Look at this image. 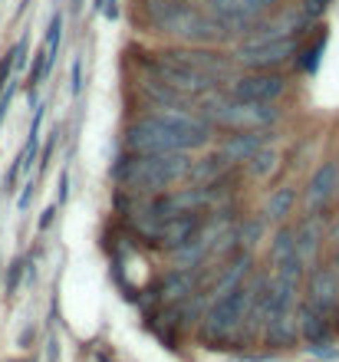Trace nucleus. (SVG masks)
<instances>
[{
    "mask_svg": "<svg viewBox=\"0 0 339 362\" xmlns=\"http://www.w3.org/2000/svg\"><path fill=\"white\" fill-rule=\"evenodd\" d=\"M211 125L191 109H151L135 115L122 132L125 152H195L211 139Z\"/></svg>",
    "mask_w": 339,
    "mask_h": 362,
    "instance_id": "1",
    "label": "nucleus"
},
{
    "mask_svg": "<svg viewBox=\"0 0 339 362\" xmlns=\"http://www.w3.org/2000/svg\"><path fill=\"white\" fill-rule=\"evenodd\" d=\"M191 172L188 152H122L119 162L113 165V181L115 188L125 194H161V191L175 188L178 181H185Z\"/></svg>",
    "mask_w": 339,
    "mask_h": 362,
    "instance_id": "2",
    "label": "nucleus"
},
{
    "mask_svg": "<svg viewBox=\"0 0 339 362\" xmlns=\"http://www.w3.org/2000/svg\"><path fill=\"white\" fill-rule=\"evenodd\" d=\"M142 23L161 37H171L185 47H211L221 43L224 33L214 27V20L205 7H195L191 0H142Z\"/></svg>",
    "mask_w": 339,
    "mask_h": 362,
    "instance_id": "3",
    "label": "nucleus"
},
{
    "mask_svg": "<svg viewBox=\"0 0 339 362\" xmlns=\"http://www.w3.org/2000/svg\"><path fill=\"white\" fill-rule=\"evenodd\" d=\"M300 27H310V23L303 17L280 20V23L264 17L247 37H241L231 57L244 69H280L300 53Z\"/></svg>",
    "mask_w": 339,
    "mask_h": 362,
    "instance_id": "4",
    "label": "nucleus"
},
{
    "mask_svg": "<svg viewBox=\"0 0 339 362\" xmlns=\"http://www.w3.org/2000/svg\"><path fill=\"white\" fill-rule=\"evenodd\" d=\"M198 115L211 129H224V132H260L280 122L277 103H244L217 89L198 99Z\"/></svg>",
    "mask_w": 339,
    "mask_h": 362,
    "instance_id": "5",
    "label": "nucleus"
},
{
    "mask_svg": "<svg viewBox=\"0 0 339 362\" xmlns=\"http://www.w3.org/2000/svg\"><path fill=\"white\" fill-rule=\"evenodd\" d=\"M251 290H254V284H241L231 293H221L211 300V306H207V313H205V323H201V339L207 346H221L237 329H244L247 306H251Z\"/></svg>",
    "mask_w": 339,
    "mask_h": 362,
    "instance_id": "6",
    "label": "nucleus"
},
{
    "mask_svg": "<svg viewBox=\"0 0 339 362\" xmlns=\"http://www.w3.org/2000/svg\"><path fill=\"white\" fill-rule=\"evenodd\" d=\"M280 0H205V13L214 20V27L231 37H247L264 17H270Z\"/></svg>",
    "mask_w": 339,
    "mask_h": 362,
    "instance_id": "7",
    "label": "nucleus"
},
{
    "mask_svg": "<svg viewBox=\"0 0 339 362\" xmlns=\"http://www.w3.org/2000/svg\"><path fill=\"white\" fill-rule=\"evenodd\" d=\"M287 76L280 69H247L227 83V95L244 99V103H277L287 93Z\"/></svg>",
    "mask_w": 339,
    "mask_h": 362,
    "instance_id": "8",
    "label": "nucleus"
},
{
    "mask_svg": "<svg viewBox=\"0 0 339 362\" xmlns=\"http://www.w3.org/2000/svg\"><path fill=\"white\" fill-rule=\"evenodd\" d=\"M303 303L310 306L313 313H320L323 320L336 323L339 316V280L333 274L330 264H313V270H306V284H303Z\"/></svg>",
    "mask_w": 339,
    "mask_h": 362,
    "instance_id": "9",
    "label": "nucleus"
},
{
    "mask_svg": "<svg viewBox=\"0 0 339 362\" xmlns=\"http://www.w3.org/2000/svg\"><path fill=\"white\" fill-rule=\"evenodd\" d=\"M336 191H339V162L336 158H326L313 172V178L306 181V188H303V208H306V214H323L333 204Z\"/></svg>",
    "mask_w": 339,
    "mask_h": 362,
    "instance_id": "10",
    "label": "nucleus"
},
{
    "mask_svg": "<svg viewBox=\"0 0 339 362\" xmlns=\"http://www.w3.org/2000/svg\"><path fill=\"white\" fill-rule=\"evenodd\" d=\"M273 142L270 129H260V132H227L221 142H217V155L224 158L227 165H244L251 162L260 148Z\"/></svg>",
    "mask_w": 339,
    "mask_h": 362,
    "instance_id": "11",
    "label": "nucleus"
},
{
    "mask_svg": "<svg viewBox=\"0 0 339 362\" xmlns=\"http://www.w3.org/2000/svg\"><path fill=\"white\" fill-rule=\"evenodd\" d=\"M270 267H273V274L290 276V280H300L306 274V267H303V260H300V250H297V240H293V228H287V224L270 240Z\"/></svg>",
    "mask_w": 339,
    "mask_h": 362,
    "instance_id": "12",
    "label": "nucleus"
},
{
    "mask_svg": "<svg viewBox=\"0 0 339 362\" xmlns=\"http://www.w3.org/2000/svg\"><path fill=\"white\" fill-rule=\"evenodd\" d=\"M297 326H300L310 353L330 356V349H333V323L330 320H323L320 313H313L310 306L303 303V306H297Z\"/></svg>",
    "mask_w": 339,
    "mask_h": 362,
    "instance_id": "13",
    "label": "nucleus"
},
{
    "mask_svg": "<svg viewBox=\"0 0 339 362\" xmlns=\"http://www.w3.org/2000/svg\"><path fill=\"white\" fill-rule=\"evenodd\" d=\"M293 240H297V250H300L303 267L310 270V264L320 260V247H323V240H326V230H323L320 214H306V218L293 228Z\"/></svg>",
    "mask_w": 339,
    "mask_h": 362,
    "instance_id": "14",
    "label": "nucleus"
},
{
    "mask_svg": "<svg viewBox=\"0 0 339 362\" xmlns=\"http://www.w3.org/2000/svg\"><path fill=\"white\" fill-rule=\"evenodd\" d=\"M195 284H198V276L191 274V267H175L161 276L159 296L161 300H185V296H191Z\"/></svg>",
    "mask_w": 339,
    "mask_h": 362,
    "instance_id": "15",
    "label": "nucleus"
},
{
    "mask_svg": "<svg viewBox=\"0 0 339 362\" xmlns=\"http://www.w3.org/2000/svg\"><path fill=\"white\" fill-rule=\"evenodd\" d=\"M293 204H297V188H293V185H283V188H277L270 198H267L264 218L273 221V224H283V221H287V214L293 211Z\"/></svg>",
    "mask_w": 339,
    "mask_h": 362,
    "instance_id": "16",
    "label": "nucleus"
},
{
    "mask_svg": "<svg viewBox=\"0 0 339 362\" xmlns=\"http://www.w3.org/2000/svg\"><path fill=\"white\" fill-rule=\"evenodd\" d=\"M244 165L251 168V175H254V178H267V175L277 168V152L267 145V148H260V152H257L251 162H244Z\"/></svg>",
    "mask_w": 339,
    "mask_h": 362,
    "instance_id": "17",
    "label": "nucleus"
},
{
    "mask_svg": "<svg viewBox=\"0 0 339 362\" xmlns=\"http://www.w3.org/2000/svg\"><path fill=\"white\" fill-rule=\"evenodd\" d=\"M59 40H63V17H53V23H50V33H47V63L53 66V59H57L59 53Z\"/></svg>",
    "mask_w": 339,
    "mask_h": 362,
    "instance_id": "18",
    "label": "nucleus"
},
{
    "mask_svg": "<svg viewBox=\"0 0 339 362\" xmlns=\"http://www.w3.org/2000/svg\"><path fill=\"white\" fill-rule=\"evenodd\" d=\"M333 0H303L300 4V17L306 20V23H313V20H320L326 10H330Z\"/></svg>",
    "mask_w": 339,
    "mask_h": 362,
    "instance_id": "19",
    "label": "nucleus"
},
{
    "mask_svg": "<svg viewBox=\"0 0 339 362\" xmlns=\"http://www.w3.org/2000/svg\"><path fill=\"white\" fill-rule=\"evenodd\" d=\"M323 47H326V40H316V43H313V49L310 47H306V59H303V69H310V73H313V69H316V63H320V53H323Z\"/></svg>",
    "mask_w": 339,
    "mask_h": 362,
    "instance_id": "20",
    "label": "nucleus"
},
{
    "mask_svg": "<svg viewBox=\"0 0 339 362\" xmlns=\"http://www.w3.org/2000/svg\"><path fill=\"white\" fill-rule=\"evenodd\" d=\"M83 89V57L73 59V69H69V93H79Z\"/></svg>",
    "mask_w": 339,
    "mask_h": 362,
    "instance_id": "21",
    "label": "nucleus"
},
{
    "mask_svg": "<svg viewBox=\"0 0 339 362\" xmlns=\"http://www.w3.org/2000/svg\"><path fill=\"white\" fill-rule=\"evenodd\" d=\"M20 276H23V260H13V264H10V276H7V293H10V296L17 293Z\"/></svg>",
    "mask_w": 339,
    "mask_h": 362,
    "instance_id": "22",
    "label": "nucleus"
},
{
    "mask_svg": "<svg viewBox=\"0 0 339 362\" xmlns=\"http://www.w3.org/2000/svg\"><path fill=\"white\" fill-rule=\"evenodd\" d=\"M10 99H13V89H7V93L0 95V122H4V115H7V105H10Z\"/></svg>",
    "mask_w": 339,
    "mask_h": 362,
    "instance_id": "23",
    "label": "nucleus"
},
{
    "mask_svg": "<svg viewBox=\"0 0 339 362\" xmlns=\"http://www.w3.org/2000/svg\"><path fill=\"white\" fill-rule=\"evenodd\" d=\"M53 214H57V208H47V211H43V218H40V228H50V224H53Z\"/></svg>",
    "mask_w": 339,
    "mask_h": 362,
    "instance_id": "24",
    "label": "nucleus"
},
{
    "mask_svg": "<svg viewBox=\"0 0 339 362\" xmlns=\"http://www.w3.org/2000/svg\"><path fill=\"white\" fill-rule=\"evenodd\" d=\"M67 194H69V178L63 175V181H59V201H67Z\"/></svg>",
    "mask_w": 339,
    "mask_h": 362,
    "instance_id": "25",
    "label": "nucleus"
},
{
    "mask_svg": "<svg viewBox=\"0 0 339 362\" xmlns=\"http://www.w3.org/2000/svg\"><path fill=\"white\" fill-rule=\"evenodd\" d=\"M30 198H33V185H27V191H23V198H20V208H27Z\"/></svg>",
    "mask_w": 339,
    "mask_h": 362,
    "instance_id": "26",
    "label": "nucleus"
},
{
    "mask_svg": "<svg viewBox=\"0 0 339 362\" xmlns=\"http://www.w3.org/2000/svg\"><path fill=\"white\" fill-rule=\"evenodd\" d=\"M330 267H333V274H336V280H339V247H336V254H333V260H330Z\"/></svg>",
    "mask_w": 339,
    "mask_h": 362,
    "instance_id": "27",
    "label": "nucleus"
},
{
    "mask_svg": "<svg viewBox=\"0 0 339 362\" xmlns=\"http://www.w3.org/2000/svg\"><path fill=\"white\" fill-rule=\"evenodd\" d=\"M330 238H333V244L339 247V218H336V224H333V230H330Z\"/></svg>",
    "mask_w": 339,
    "mask_h": 362,
    "instance_id": "28",
    "label": "nucleus"
},
{
    "mask_svg": "<svg viewBox=\"0 0 339 362\" xmlns=\"http://www.w3.org/2000/svg\"><path fill=\"white\" fill-rule=\"evenodd\" d=\"M103 4H105V0H93V7H96V10H103Z\"/></svg>",
    "mask_w": 339,
    "mask_h": 362,
    "instance_id": "29",
    "label": "nucleus"
}]
</instances>
